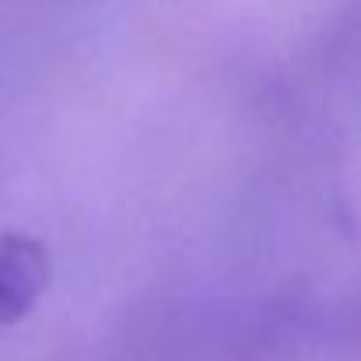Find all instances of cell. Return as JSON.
Returning <instances> with one entry per match:
<instances>
[{"label":"cell","instance_id":"6da1fadb","mask_svg":"<svg viewBox=\"0 0 361 361\" xmlns=\"http://www.w3.org/2000/svg\"><path fill=\"white\" fill-rule=\"evenodd\" d=\"M49 284V252L39 239L0 232V323H14L35 309Z\"/></svg>","mask_w":361,"mask_h":361}]
</instances>
